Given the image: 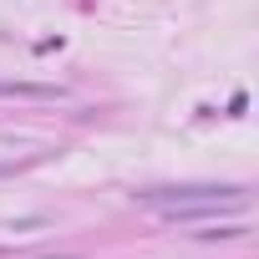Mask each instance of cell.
Listing matches in <instances>:
<instances>
[{"label": "cell", "mask_w": 259, "mask_h": 259, "mask_svg": "<svg viewBox=\"0 0 259 259\" xmlns=\"http://www.w3.org/2000/svg\"><path fill=\"white\" fill-rule=\"evenodd\" d=\"M138 203L163 208L168 219H198V213L239 208V188H219V183H203V188H148V193H138Z\"/></svg>", "instance_id": "obj_1"}, {"label": "cell", "mask_w": 259, "mask_h": 259, "mask_svg": "<svg viewBox=\"0 0 259 259\" xmlns=\"http://www.w3.org/2000/svg\"><path fill=\"white\" fill-rule=\"evenodd\" d=\"M0 97H21V102H61V87H46V81H11V76H0Z\"/></svg>", "instance_id": "obj_2"}]
</instances>
